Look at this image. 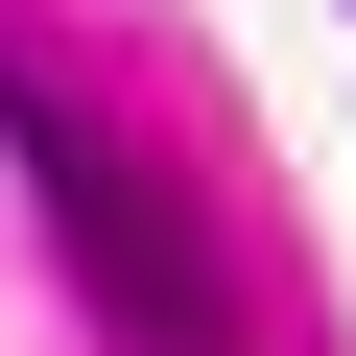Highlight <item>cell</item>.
Returning a JSON list of instances; mask_svg holds the SVG:
<instances>
[{
  "label": "cell",
  "instance_id": "cell-1",
  "mask_svg": "<svg viewBox=\"0 0 356 356\" xmlns=\"http://www.w3.org/2000/svg\"><path fill=\"white\" fill-rule=\"evenodd\" d=\"M0 143H24V191H48L72 285H95V309H119L143 356H238V309H214V238L166 214V191H143V166H119V143H95V119H72L48 72H24V48H0Z\"/></svg>",
  "mask_w": 356,
  "mask_h": 356
}]
</instances>
